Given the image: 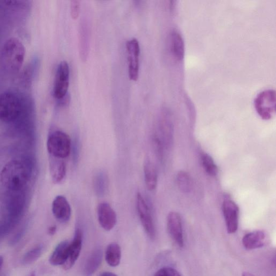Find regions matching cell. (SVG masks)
Instances as JSON below:
<instances>
[{
    "mask_svg": "<svg viewBox=\"0 0 276 276\" xmlns=\"http://www.w3.org/2000/svg\"><path fill=\"white\" fill-rule=\"evenodd\" d=\"M25 55L22 43L15 38L8 39L2 48L0 59L2 65L9 73L14 74L20 71Z\"/></svg>",
    "mask_w": 276,
    "mask_h": 276,
    "instance_id": "1",
    "label": "cell"
},
{
    "mask_svg": "<svg viewBox=\"0 0 276 276\" xmlns=\"http://www.w3.org/2000/svg\"><path fill=\"white\" fill-rule=\"evenodd\" d=\"M2 184L11 191H19L28 181V172L24 164L19 160L8 162L1 174Z\"/></svg>",
    "mask_w": 276,
    "mask_h": 276,
    "instance_id": "2",
    "label": "cell"
},
{
    "mask_svg": "<svg viewBox=\"0 0 276 276\" xmlns=\"http://www.w3.org/2000/svg\"><path fill=\"white\" fill-rule=\"evenodd\" d=\"M22 103L16 93L6 91L0 94V120L11 123L18 118L22 111Z\"/></svg>",
    "mask_w": 276,
    "mask_h": 276,
    "instance_id": "3",
    "label": "cell"
},
{
    "mask_svg": "<svg viewBox=\"0 0 276 276\" xmlns=\"http://www.w3.org/2000/svg\"><path fill=\"white\" fill-rule=\"evenodd\" d=\"M72 145L70 136L62 131H56L49 136L47 149L49 153L54 157L63 159L70 155Z\"/></svg>",
    "mask_w": 276,
    "mask_h": 276,
    "instance_id": "4",
    "label": "cell"
},
{
    "mask_svg": "<svg viewBox=\"0 0 276 276\" xmlns=\"http://www.w3.org/2000/svg\"><path fill=\"white\" fill-rule=\"evenodd\" d=\"M257 114L263 119H270L275 112V92L266 90L259 93L255 100Z\"/></svg>",
    "mask_w": 276,
    "mask_h": 276,
    "instance_id": "5",
    "label": "cell"
},
{
    "mask_svg": "<svg viewBox=\"0 0 276 276\" xmlns=\"http://www.w3.org/2000/svg\"><path fill=\"white\" fill-rule=\"evenodd\" d=\"M69 77V66L66 62H62L57 68L54 85V96L57 100L63 98L68 94Z\"/></svg>",
    "mask_w": 276,
    "mask_h": 276,
    "instance_id": "6",
    "label": "cell"
},
{
    "mask_svg": "<svg viewBox=\"0 0 276 276\" xmlns=\"http://www.w3.org/2000/svg\"><path fill=\"white\" fill-rule=\"evenodd\" d=\"M136 208L142 225L149 237L154 239L156 236V230L150 208L141 193L136 197Z\"/></svg>",
    "mask_w": 276,
    "mask_h": 276,
    "instance_id": "7",
    "label": "cell"
},
{
    "mask_svg": "<svg viewBox=\"0 0 276 276\" xmlns=\"http://www.w3.org/2000/svg\"><path fill=\"white\" fill-rule=\"evenodd\" d=\"M128 74L131 80L136 81L139 78L140 46L135 39L126 43Z\"/></svg>",
    "mask_w": 276,
    "mask_h": 276,
    "instance_id": "8",
    "label": "cell"
},
{
    "mask_svg": "<svg viewBox=\"0 0 276 276\" xmlns=\"http://www.w3.org/2000/svg\"><path fill=\"white\" fill-rule=\"evenodd\" d=\"M167 229L169 236L180 248L184 246V237L182 221L179 213L170 212L167 218Z\"/></svg>",
    "mask_w": 276,
    "mask_h": 276,
    "instance_id": "9",
    "label": "cell"
},
{
    "mask_svg": "<svg viewBox=\"0 0 276 276\" xmlns=\"http://www.w3.org/2000/svg\"><path fill=\"white\" fill-rule=\"evenodd\" d=\"M222 211L228 234H234L238 227L239 210L236 203L231 200L223 201Z\"/></svg>",
    "mask_w": 276,
    "mask_h": 276,
    "instance_id": "10",
    "label": "cell"
},
{
    "mask_svg": "<svg viewBox=\"0 0 276 276\" xmlns=\"http://www.w3.org/2000/svg\"><path fill=\"white\" fill-rule=\"evenodd\" d=\"M98 219L100 226L107 231L113 229L117 223V215L108 203H100L97 209Z\"/></svg>",
    "mask_w": 276,
    "mask_h": 276,
    "instance_id": "11",
    "label": "cell"
},
{
    "mask_svg": "<svg viewBox=\"0 0 276 276\" xmlns=\"http://www.w3.org/2000/svg\"><path fill=\"white\" fill-rule=\"evenodd\" d=\"M83 243V232L80 228L75 231L74 238L69 245L68 256L65 263L63 265L65 270L72 268L80 255Z\"/></svg>",
    "mask_w": 276,
    "mask_h": 276,
    "instance_id": "12",
    "label": "cell"
},
{
    "mask_svg": "<svg viewBox=\"0 0 276 276\" xmlns=\"http://www.w3.org/2000/svg\"><path fill=\"white\" fill-rule=\"evenodd\" d=\"M52 211L55 218L60 222H67L71 219V207L64 196L58 195L55 198L52 204Z\"/></svg>",
    "mask_w": 276,
    "mask_h": 276,
    "instance_id": "13",
    "label": "cell"
},
{
    "mask_svg": "<svg viewBox=\"0 0 276 276\" xmlns=\"http://www.w3.org/2000/svg\"><path fill=\"white\" fill-rule=\"evenodd\" d=\"M170 53L177 60H182L185 54V45L181 34L177 31H172L168 37Z\"/></svg>",
    "mask_w": 276,
    "mask_h": 276,
    "instance_id": "14",
    "label": "cell"
},
{
    "mask_svg": "<svg viewBox=\"0 0 276 276\" xmlns=\"http://www.w3.org/2000/svg\"><path fill=\"white\" fill-rule=\"evenodd\" d=\"M267 243L265 232L257 230L248 233L243 239V244L248 250H254L264 247Z\"/></svg>",
    "mask_w": 276,
    "mask_h": 276,
    "instance_id": "15",
    "label": "cell"
},
{
    "mask_svg": "<svg viewBox=\"0 0 276 276\" xmlns=\"http://www.w3.org/2000/svg\"><path fill=\"white\" fill-rule=\"evenodd\" d=\"M102 258V250L100 248L94 249L86 260L83 270L84 276H91L100 266Z\"/></svg>",
    "mask_w": 276,
    "mask_h": 276,
    "instance_id": "16",
    "label": "cell"
},
{
    "mask_svg": "<svg viewBox=\"0 0 276 276\" xmlns=\"http://www.w3.org/2000/svg\"><path fill=\"white\" fill-rule=\"evenodd\" d=\"M69 245L70 243L66 240L57 246L50 257L51 264L55 266L64 265L67 260Z\"/></svg>",
    "mask_w": 276,
    "mask_h": 276,
    "instance_id": "17",
    "label": "cell"
},
{
    "mask_svg": "<svg viewBox=\"0 0 276 276\" xmlns=\"http://www.w3.org/2000/svg\"><path fill=\"white\" fill-rule=\"evenodd\" d=\"M145 184L150 191L156 188L158 183V175L156 168L150 160H147L144 167Z\"/></svg>",
    "mask_w": 276,
    "mask_h": 276,
    "instance_id": "18",
    "label": "cell"
},
{
    "mask_svg": "<svg viewBox=\"0 0 276 276\" xmlns=\"http://www.w3.org/2000/svg\"><path fill=\"white\" fill-rule=\"evenodd\" d=\"M80 36V53L83 61H85L89 49V29L85 22L81 25Z\"/></svg>",
    "mask_w": 276,
    "mask_h": 276,
    "instance_id": "19",
    "label": "cell"
},
{
    "mask_svg": "<svg viewBox=\"0 0 276 276\" xmlns=\"http://www.w3.org/2000/svg\"><path fill=\"white\" fill-rule=\"evenodd\" d=\"M122 258V250L117 244H110L106 250V259L108 264L112 267L118 266Z\"/></svg>",
    "mask_w": 276,
    "mask_h": 276,
    "instance_id": "20",
    "label": "cell"
},
{
    "mask_svg": "<svg viewBox=\"0 0 276 276\" xmlns=\"http://www.w3.org/2000/svg\"><path fill=\"white\" fill-rule=\"evenodd\" d=\"M109 181L107 175L105 172L100 171L94 177L93 187L97 195H105L108 187Z\"/></svg>",
    "mask_w": 276,
    "mask_h": 276,
    "instance_id": "21",
    "label": "cell"
},
{
    "mask_svg": "<svg viewBox=\"0 0 276 276\" xmlns=\"http://www.w3.org/2000/svg\"><path fill=\"white\" fill-rule=\"evenodd\" d=\"M177 183L181 192H191L193 189V181L191 177L184 171H181L177 176Z\"/></svg>",
    "mask_w": 276,
    "mask_h": 276,
    "instance_id": "22",
    "label": "cell"
},
{
    "mask_svg": "<svg viewBox=\"0 0 276 276\" xmlns=\"http://www.w3.org/2000/svg\"><path fill=\"white\" fill-rule=\"evenodd\" d=\"M201 158L202 166L206 174L212 177L217 176L219 172L218 167L210 155L203 153L201 155Z\"/></svg>",
    "mask_w": 276,
    "mask_h": 276,
    "instance_id": "23",
    "label": "cell"
},
{
    "mask_svg": "<svg viewBox=\"0 0 276 276\" xmlns=\"http://www.w3.org/2000/svg\"><path fill=\"white\" fill-rule=\"evenodd\" d=\"M52 176L55 183H59L65 177L66 175V165L62 160L55 162L52 167Z\"/></svg>",
    "mask_w": 276,
    "mask_h": 276,
    "instance_id": "24",
    "label": "cell"
},
{
    "mask_svg": "<svg viewBox=\"0 0 276 276\" xmlns=\"http://www.w3.org/2000/svg\"><path fill=\"white\" fill-rule=\"evenodd\" d=\"M43 250V246L40 245L29 250L23 257V264L27 265L36 262L42 254Z\"/></svg>",
    "mask_w": 276,
    "mask_h": 276,
    "instance_id": "25",
    "label": "cell"
},
{
    "mask_svg": "<svg viewBox=\"0 0 276 276\" xmlns=\"http://www.w3.org/2000/svg\"><path fill=\"white\" fill-rule=\"evenodd\" d=\"M154 276H181V275L172 267H163L155 273Z\"/></svg>",
    "mask_w": 276,
    "mask_h": 276,
    "instance_id": "26",
    "label": "cell"
},
{
    "mask_svg": "<svg viewBox=\"0 0 276 276\" xmlns=\"http://www.w3.org/2000/svg\"><path fill=\"white\" fill-rule=\"evenodd\" d=\"M81 4L78 0L71 2V14L72 19L76 20L80 15Z\"/></svg>",
    "mask_w": 276,
    "mask_h": 276,
    "instance_id": "27",
    "label": "cell"
},
{
    "mask_svg": "<svg viewBox=\"0 0 276 276\" xmlns=\"http://www.w3.org/2000/svg\"><path fill=\"white\" fill-rule=\"evenodd\" d=\"M57 228L56 226H52L49 228L48 233L51 235H53L56 232Z\"/></svg>",
    "mask_w": 276,
    "mask_h": 276,
    "instance_id": "28",
    "label": "cell"
},
{
    "mask_svg": "<svg viewBox=\"0 0 276 276\" xmlns=\"http://www.w3.org/2000/svg\"><path fill=\"white\" fill-rule=\"evenodd\" d=\"M98 276H118V275L114 273L106 271V272H104L100 273Z\"/></svg>",
    "mask_w": 276,
    "mask_h": 276,
    "instance_id": "29",
    "label": "cell"
},
{
    "mask_svg": "<svg viewBox=\"0 0 276 276\" xmlns=\"http://www.w3.org/2000/svg\"><path fill=\"white\" fill-rule=\"evenodd\" d=\"M3 264H4V258L2 256H0V270H1V269L2 268Z\"/></svg>",
    "mask_w": 276,
    "mask_h": 276,
    "instance_id": "30",
    "label": "cell"
},
{
    "mask_svg": "<svg viewBox=\"0 0 276 276\" xmlns=\"http://www.w3.org/2000/svg\"><path fill=\"white\" fill-rule=\"evenodd\" d=\"M243 276H255V275L251 273H249L248 272H245L243 273Z\"/></svg>",
    "mask_w": 276,
    "mask_h": 276,
    "instance_id": "31",
    "label": "cell"
},
{
    "mask_svg": "<svg viewBox=\"0 0 276 276\" xmlns=\"http://www.w3.org/2000/svg\"><path fill=\"white\" fill-rule=\"evenodd\" d=\"M27 276H36V272H32Z\"/></svg>",
    "mask_w": 276,
    "mask_h": 276,
    "instance_id": "32",
    "label": "cell"
}]
</instances>
